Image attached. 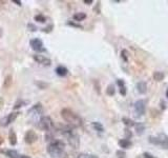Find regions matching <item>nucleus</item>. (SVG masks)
<instances>
[{
  "label": "nucleus",
  "instance_id": "f257e3e1",
  "mask_svg": "<svg viewBox=\"0 0 168 158\" xmlns=\"http://www.w3.org/2000/svg\"><path fill=\"white\" fill-rule=\"evenodd\" d=\"M62 118L69 124L71 128H79L82 126V119L77 113H75L71 109H63L61 111Z\"/></svg>",
  "mask_w": 168,
  "mask_h": 158
},
{
  "label": "nucleus",
  "instance_id": "f03ea898",
  "mask_svg": "<svg viewBox=\"0 0 168 158\" xmlns=\"http://www.w3.org/2000/svg\"><path fill=\"white\" fill-rule=\"evenodd\" d=\"M65 149V143L62 140H55L47 145V153L52 158H60Z\"/></svg>",
  "mask_w": 168,
  "mask_h": 158
},
{
  "label": "nucleus",
  "instance_id": "7ed1b4c3",
  "mask_svg": "<svg viewBox=\"0 0 168 158\" xmlns=\"http://www.w3.org/2000/svg\"><path fill=\"white\" fill-rule=\"evenodd\" d=\"M62 134L66 137L68 143L73 149H78L79 145H80V139H79V136L74 132L73 128L71 126H63L62 128Z\"/></svg>",
  "mask_w": 168,
  "mask_h": 158
},
{
  "label": "nucleus",
  "instance_id": "20e7f679",
  "mask_svg": "<svg viewBox=\"0 0 168 158\" xmlns=\"http://www.w3.org/2000/svg\"><path fill=\"white\" fill-rule=\"evenodd\" d=\"M149 142L153 143V145H161L163 149L168 150V136L166 134H164V133H161L158 136H150Z\"/></svg>",
  "mask_w": 168,
  "mask_h": 158
},
{
  "label": "nucleus",
  "instance_id": "39448f33",
  "mask_svg": "<svg viewBox=\"0 0 168 158\" xmlns=\"http://www.w3.org/2000/svg\"><path fill=\"white\" fill-rule=\"evenodd\" d=\"M134 115L136 117H141L145 114L146 112V101L143 99H140L138 101H136L134 105Z\"/></svg>",
  "mask_w": 168,
  "mask_h": 158
},
{
  "label": "nucleus",
  "instance_id": "423d86ee",
  "mask_svg": "<svg viewBox=\"0 0 168 158\" xmlns=\"http://www.w3.org/2000/svg\"><path fill=\"white\" fill-rule=\"evenodd\" d=\"M38 128L41 131H50L52 128V120L48 116H44L38 122Z\"/></svg>",
  "mask_w": 168,
  "mask_h": 158
},
{
  "label": "nucleus",
  "instance_id": "0eeeda50",
  "mask_svg": "<svg viewBox=\"0 0 168 158\" xmlns=\"http://www.w3.org/2000/svg\"><path fill=\"white\" fill-rule=\"evenodd\" d=\"M32 49L36 52H43L44 51V45H43V42L39 38H35V39H32L29 42Z\"/></svg>",
  "mask_w": 168,
  "mask_h": 158
},
{
  "label": "nucleus",
  "instance_id": "6e6552de",
  "mask_svg": "<svg viewBox=\"0 0 168 158\" xmlns=\"http://www.w3.org/2000/svg\"><path fill=\"white\" fill-rule=\"evenodd\" d=\"M38 139V135L36 134V132H34L33 130H29L25 133V136H24V141L27 143V145H33L34 142L37 141Z\"/></svg>",
  "mask_w": 168,
  "mask_h": 158
},
{
  "label": "nucleus",
  "instance_id": "1a4fd4ad",
  "mask_svg": "<svg viewBox=\"0 0 168 158\" xmlns=\"http://www.w3.org/2000/svg\"><path fill=\"white\" fill-rule=\"evenodd\" d=\"M34 59L42 66H50V63H52L50 58L45 57L43 55H34Z\"/></svg>",
  "mask_w": 168,
  "mask_h": 158
},
{
  "label": "nucleus",
  "instance_id": "9d476101",
  "mask_svg": "<svg viewBox=\"0 0 168 158\" xmlns=\"http://www.w3.org/2000/svg\"><path fill=\"white\" fill-rule=\"evenodd\" d=\"M18 115H19V113L18 112H14V113H10V115L6 117V118L4 119V126H8V124H10V123H12V122H14L15 121V119L18 117Z\"/></svg>",
  "mask_w": 168,
  "mask_h": 158
},
{
  "label": "nucleus",
  "instance_id": "9b49d317",
  "mask_svg": "<svg viewBox=\"0 0 168 158\" xmlns=\"http://www.w3.org/2000/svg\"><path fill=\"white\" fill-rule=\"evenodd\" d=\"M136 90L140 94H145L147 92V84L145 81H140L136 83Z\"/></svg>",
  "mask_w": 168,
  "mask_h": 158
},
{
  "label": "nucleus",
  "instance_id": "f8f14e48",
  "mask_svg": "<svg viewBox=\"0 0 168 158\" xmlns=\"http://www.w3.org/2000/svg\"><path fill=\"white\" fill-rule=\"evenodd\" d=\"M56 73H57V75H59V76L64 77V76H66V75H67L68 70L65 68V66H59L57 68H56Z\"/></svg>",
  "mask_w": 168,
  "mask_h": 158
},
{
  "label": "nucleus",
  "instance_id": "ddd939ff",
  "mask_svg": "<svg viewBox=\"0 0 168 158\" xmlns=\"http://www.w3.org/2000/svg\"><path fill=\"white\" fill-rule=\"evenodd\" d=\"M119 145L120 147H123V149H129L131 147V141L129 139H121L119 140Z\"/></svg>",
  "mask_w": 168,
  "mask_h": 158
},
{
  "label": "nucleus",
  "instance_id": "4468645a",
  "mask_svg": "<svg viewBox=\"0 0 168 158\" xmlns=\"http://www.w3.org/2000/svg\"><path fill=\"white\" fill-rule=\"evenodd\" d=\"M92 126L94 129V131L99 132V133H103L104 132V126H102L101 122H98V121H94L92 123Z\"/></svg>",
  "mask_w": 168,
  "mask_h": 158
},
{
  "label": "nucleus",
  "instance_id": "2eb2a0df",
  "mask_svg": "<svg viewBox=\"0 0 168 158\" xmlns=\"http://www.w3.org/2000/svg\"><path fill=\"white\" fill-rule=\"evenodd\" d=\"M8 139H10V143L12 145H15L17 143V136L14 130H10V134H8Z\"/></svg>",
  "mask_w": 168,
  "mask_h": 158
},
{
  "label": "nucleus",
  "instance_id": "dca6fc26",
  "mask_svg": "<svg viewBox=\"0 0 168 158\" xmlns=\"http://www.w3.org/2000/svg\"><path fill=\"white\" fill-rule=\"evenodd\" d=\"M42 111H43V109H42V105L41 103H37V104H35L33 108L29 110V113H33V112H35V114H41Z\"/></svg>",
  "mask_w": 168,
  "mask_h": 158
},
{
  "label": "nucleus",
  "instance_id": "f3484780",
  "mask_svg": "<svg viewBox=\"0 0 168 158\" xmlns=\"http://www.w3.org/2000/svg\"><path fill=\"white\" fill-rule=\"evenodd\" d=\"M12 81H13L12 76L8 75V76L4 78V80H3V89H8V87L12 85Z\"/></svg>",
  "mask_w": 168,
  "mask_h": 158
},
{
  "label": "nucleus",
  "instance_id": "a211bd4d",
  "mask_svg": "<svg viewBox=\"0 0 168 158\" xmlns=\"http://www.w3.org/2000/svg\"><path fill=\"white\" fill-rule=\"evenodd\" d=\"M134 128H136V131L138 134H143L145 131V126H144V123H142V122L136 123L134 124Z\"/></svg>",
  "mask_w": 168,
  "mask_h": 158
},
{
  "label": "nucleus",
  "instance_id": "6ab92c4d",
  "mask_svg": "<svg viewBox=\"0 0 168 158\" xmlns=\"http://www.w3.org/2000/svg\"><path fill=\"white\" fill-rule=\"evenodd\" d=\"M153 79H155V81H162L163 79H164V77H165V75H164V73L163 72H160V71H158V72H155L153 73Z\"/></svg>",
  "mask_w": 168,
  "mask_h": 158
},
{
  "label": "nucleus",
  "instance_id": "aec40b11",
  "mask_svg": "<svg viewBox=\"0 0 168 158\" xmlns=\"http://www.w3.org/2000/svg\"><path fill=\"white\" fill-rule=\"evenodd\" d=\"M73 18L76 21H83L84 19L86 18V14L82 13V12H80V13H76V14H74Z\"/></svg>",
  "mask_w": 168,
  "mask_h": 158
},
{
  "label": "nucleus",
  "instance_id": "412c9836",
  "mask_svg": "<svg viewBox=\"0 0 168 158\" xmlns=\"http://www.w3.org/2000/svg\"><path fill=\"white\" fill-rule=\"evenodd\" d=\"M4 153L6 154V156H8V158H18L19 157V154L14 150H8V151H5Z\"/></svg>",
  "mask_w": 168,
  "mask_h": 158
},
{
  "label": "nucleus",
  "instance_id": "4be33fe9",
  "mask_svg": "<svg viewBox=\"0 0 168 158\" xmlns=\"http://www.w3.org/2000/svg\"><path fill=\"white\" fill-rule=\"evenodd\" d=\"M122 121H123V123L125 124L126 126H128V128H130V126H134V121L131 120L130 118H127V117H123L122 118Z\"/></svg>",
  "mask_w": 168,
  "mask_h": 158
},
{
  "label": "nucleus",
  "instance_id": "5701e85b",
  "mask_svg": "<svg viewBox=\"0 0 168 158\" xmlns=\"http://www.w3.org/2000/svg\"><path fill=\"white\" fill-rule=\"evenodd\" d=\"M115 93H116L115 85H113V84H109L107 87V89H106V94H107L108 96H113Z\"/></svg>",
  "mask_w": 168,
  "mask_h": 158
},
{
  "label": "nucleus",
  "instance_id": "b1692460",
  "mask_svg": "<svg viewBox=\"0 0 168 158\" xmlns=\"http://www.w3.org/2000/svg\"><path fill=\"white\" fill-rule=\"evenodd\" d=\"M121 57L123 58V60L125 61V62H127L128 61V57H129V53L127 50H122V52H121Z\"/></svg>",
  "mask_w": 168,
  "mask_h": 158
},
{
  "label": "nucleus",
  "instance_id": "393cba45",
  "mask_svg": "<svg viewBox=\"0 0 168 158\" xmlns=\"http://www.w3.org/2000/svg\"><path fill=\"white\" fill-rule=\"evenodd\" d=\"M63 158H79L78 153L76 152H69V153H66L65 156Z\"/></svg>",
  "mask_w": 168,
  "mask_h": 158
},
{
  "label": "nucleus",
  "instance_id": "a878e982",
  "mask_svg": "<svg viewBox=\"0 0 168 158\" xmlns=\"http://www.w3.org/2000/svg\"><path fill=\"white\" fill-rule=\"evenodd\" d=\"M79 158H98V156L94 155V154H80Z\"/></svg>",
  "mask_w": 168,
  "mask_h": 158
},
{
  "label": "nucleus",
  "instance_id": "bb28decb",
  "mask_svg": "<svg viewBox=\"0 0 168 158\" xmlns=\"http://www.w3.org/2000/svg\"><path fill=\"white\" fill-rule=\"evenodd\" d=\"M117 158H125V152L124 151H122V150H119V151H117Z\"/></svg>",
  "mask_w": 168,
  "mask_h": 158
},
{
  "label": "nucleus",
  "instance_id": "cd10ccee",
  "mask_svg": "<svg viewBox=\"0 0 168 158\" xmlns=\"http://www.w3.org/2000/svg\"><path fill=\"white\" fill-rule=\"evenodd\" d=\"M35 20L38 21V22H45V17L42 15H37L35 17Z\"/></svg>",
  "mask_w": 168,
  "mask_h": 158
},
{
  "label": "nucleus",
  "instance_id": "c85d7f7f",
  "mask_svg": "<svg viewBox=\"0 0 168 158\" xmlns=\"http://www.w3.org/2000/svg\"><path fill=\"white\" fill-rule=\"evenodd\" d=\"M117 84L120 87V89H121V87H125V82H124L123 80H121V79H118V80H117Z\"/></svg>",
  "mask_w": 168,
  "mask_h": 158
},
{
  "label": "nucleus",
  "instance_id": "c756f323",
  "mask_svg": "<svg viewBox=\"0 0 168 158\" xmlns=\"http://www.w3.org/2000/svg\"><path fill=\"white\" fill-rule=\"evenodd\" d=\"M143 158H155V156H152L150 153L145 152L144 154H143Z\"/></svg>",
  "mask_w": 168,
  "mask_h": 158
},
{
  "label": "nucleus",
  "instance_id": "7c9ffc66",
  "mask_svg": "<svg viewBox=\"0 0 168 158\" xmlns=\"http://www.w3.org/2000/svg\"><path fill=\"white\" fill-rule=\"evenodd\" d=\"M120 94L123 95V96H125V95H126V87H121V89H120Z\"/></svg>",
  "mask_w": 168,
  "mask_h": 158
},
{
  "label": "nucleus",
  "instance_id": "2f4dec72",
  "mask_svg": "<svg viewBox=\"0 0 168 158\" xmlns=\"http://www.w3.org/2000/svg\"><path fill=\"white\" fill-rule=\"evenodd\" d=\"M94 84H96V91L98 92V94H100L101 93V90H100V85L99 83H98L97 81H94Z\"/></svg>",
  "mask_w": 168,
  "mask_h": 158
},
{
  "label": "nucleus",
  "instance_id": "473e14b6",
  "mask_svg": "<svg viewBox=\"0 0 168 158\" xmlns=\"http://www.w3.org/2000/svg\"><path fill=\"white\" fill-rule=\"evenodd\" d=\"M125 134L127 135V138H126V139H128L129 137L132 136V134H131V133H129V130H128V129H126V130H125Z\"/></svg>",
  "mask_w": 168,
  "mask_h": 158
},
{
  "label": "nucleus",
  "instance_id": "72a5a7b5",
  "mask_svg": "<svg viewBox=\"0 0 168 158\" xmlns=\"http://www.w3.org/2000/svg\"><path fill=\"white\" fill-rule=\"evenodd\" d=\"M37 84H38V85L40 87V85H41V82H37ZM45 87H47V83H44V84L42 83V87H41V89H44Z\"/></svg>",
  "mask_w": 168,
  "mask_h": 158
},
{
  "label": "nucleus",
  "instance_id": "f704fd0d",
  "mask_svg": "<svg viewBox=\"0 0 168 158\" xmlns=\"http://www.w3.org/2000/svg\"><path fill=\"white\" fill-rule=\"evenodd\" d=\"M83 2L85 3V4H92V0H84Z\"/></svg>",
  "mask_w": 168,
  "mask_h": 158
},
{
  "label": "nucleus",
  "instance_id": "c9c22d12",
  "mask_svg": "<svg viewBox=\"0 0 168 158\" xmlns=\"http://www.w3.org/2000/svg\"><path fill=\"white\" fill-rule=\"evenodd\" d=\"M68 24H71V25H74V26H76V28H80V29H82V26L81 25H79V24H76V23H71V22H69Z\"/></svg>",
  "mask_w": 168,
  "mask_h": 158
},
{
  "label": "nucleus",
  "instance_id": "e433bc0d",
  "mask_svg": "<svg viewBox=\"0 0 168 158\" xmlns=\"http://www.w3.org/2000/svg\"><path fill=\"white\" fill-rule=\"evenodd\" d=\"M18 158H31L29 156H26V155H19Z\"/></svg>",
  "mask_w": 168,
  "mask_h": 158
},
{
  "label": "nucleus",
  "instance_id": "4c0bfd02",
  "mask_svg": "<svg viewBox=\"0 0 168 158\" xmlns=\"http://www.w3.org/2000/svg\"><path fill=\"white\" fill-rule=\"evenodd\" d=\"M13 2L16 3V4H18V5H21V1H17V0H13Z\"/></svg>",
  "mask_w": 168,
  "mask_h": 158
},
{
  "label": "nucleus",
  "instance_id": "58836bf2",
  "mask_svg": "<svg viewBox=\"0 0 168 158\" xmlns=\"http://www.w3.org/2000/svg\"><path fill=\"white\" fill-rule=\"evenodd\" d=\"M2 143H3V138L2 137H0V145H2Z\"/></svg>",
  "mask_w": 168,
  "mask_h": 158
},
{
  "label": "nucleus",
  "instance_id": "ea45409f",
  "mask_svg": "<svg viewBox=\"0 0 168 158\" xmlns=\"http://www.w3.org/2000/svg\"><path fill=\"white\" fill-rule=\"evenodd\" d=\"M166 97L168 98V89H167V91H166Z\"/></svg>",
  "mask_w": 168,
  "mask_h": 158
},
{
  "label": "nucleus",
  "instance_id": "a19ab883",
  "mask_svg": "<svg viewBox=\"0 0 168 158\" xmlns=\"http://www.w3.org/2000/svg\"><path fill=\"white\" fill-rule=\"evenodd\" d=\"M0 126H1V123H0Z\"/></svg>",
  "mask_w": 168,
  "mask_h": 158
}]
</instances>
